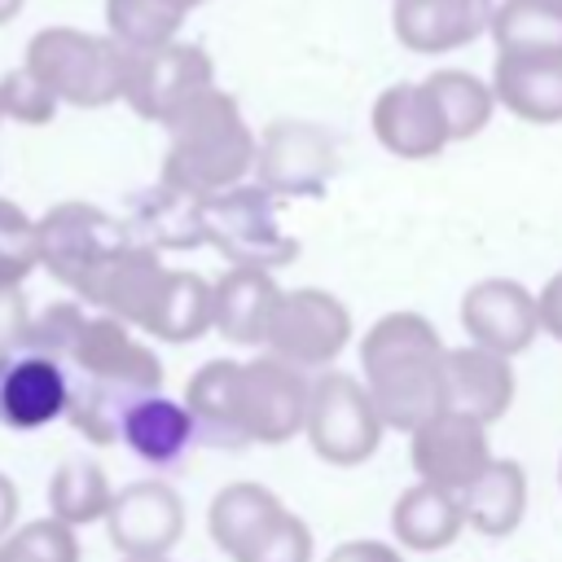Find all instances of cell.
I'll list each match as a JSON object with an SVG mask.
<instances>
[{"label": "cell", "mask_w": 562, "mask_h": 562, "mask_svg": "<svg viewBox=\"0 0 562 562\" xmlns=\"http://www.w3.org/2000/svg\"><path fill=\"white\" fill-rule=\"evenodd\" d=\"M184 13H176L167 0H105V26L110 40L127 53H145L158 44H171Z\"/></svg>", "instance_id": "1f68e13d"}, {"label": "cell", "mask_w": 562, "mask_h": 562, "mask_svg": "<svg viewBox=\"0 0 562 562\" xmlns=\"http://www.w3.org/2000/svg\"><path fill=\"white\" fill-rule=\"evenodd\" d=\"M206 329H211V281H202L198 272L171 268L145 334L162 342H193Z\"/></svg>", "instance_id": "f1b7e54d"}, {"label": "cell", "mask_w": 562, "mask_h": 562, "mask_svg": "<svg viewBox=\"0 0 562 562\" xmlns=\"http://www.w3.org/2000/svg\"><path fill=\"white\" fill-rule=\"evenodd\" d=\"M395 40L413 53H452L492 22V0H395Z\"/></svg>", "instance_id": "d6986e66"}, {"label": "cell", "mask_w": 562, "mask_h": 562, "mask_svg": "<svg viewBox=\"0 0 562 562\" xmlns=\"http://www.w3.org/2000/svg\"><path fill=\"white\" fill-rule=\"evenodd\" d=\"M303 435L312 452L329 465H360L382 443V422L369 404V391L360 378L325 369L316 382H307V408H303Z\"/></svg>", "instance_id": "8992f818"}, {"label": "cell", "mask_w": 562, "mask_h": 562, "mask_svg": "<svg viewBox=\"0 0 562 562\" xmlns=\"http://www.w3.org/2000/svg\"><path fill=\"white\" fill-rule=\"evenodd\" d=\"M536 321L544 334H553L562 342V272H553L544 281V290L536 294Z\"/></svg>", "instance_id": "f35d334b"}, {"label": "cell", "mask_w": 562, "mask_h": 562, "mask_svg": "<svg viewBox=\"0 0 562 562\" xmlns=\"http://www.w3.org/2000/svg\"><path fill=\"white\" fill-rule=\"evenodd\" d=\"M198 202L202 198H189L180 189H167L158 180V189H149L140 202H136V215L127 228V237L136 233L145 250H189V246H202V224H198Z\"/></svg>", "instance_id": "4316f807"}, {"label": "cell", "mask_w": 562, "mask_h": 562, "mask_svg": "<svg viewBox=\"0 0 562 562\" xmlns=\"http://www.w3.org/2000/svg\"><path fill=\"white\" fill-rule=\"evenodd\" d=\"M198 224H202V241L215 246L233 268L272 272L294 263L299 255V241L277 220L272 193H263L259 184H233L224 193L202 198Z\"/></svg>", "instance_id": "5b68a950"}, {"label": "cell", "mask_w": 562, "mask_h": 562, "mask_svg": "<svg viewBox=\"0 0 562 562\" xmlns=\"http://www.w3.org/2000/svg\"><path fill=\"white\" fill-rule=\"evenodd\" d=\"M4 114L26 123V127H40V123H48L57 114V101H53V92L26 66H18V70H9L0 79V119Z\"/></svg>", "instance_id": "8d00e7d4"}, {"label": "cell", "mask_w": 562, "mask_h": 562, "mask_svg": "<svg viewBox=\"0 0 562 562\" xmlns=\"http://www.w3.org/2000/svg\"><path fill=\"white\" fill-rule=\"evenodd\" d=\"M83 321H88V312H83L79 303H53V307H44L40 316H31L22 347H31V351H40V356H53V360L61 364Z\"/></svg>", "instance_id": "d590c367"}, {"label": "cell", "mask_w": 562, "mask_h": 562, "mask_svg": "<svg viewBox=\"0 0 562 562\" xmlns=\"http://www.w3.org/2000/svg\"><path fill=\"white\" fill-rule=\"evenodd\" d=\"M0 562H79L75 527L57 518H35L0 540Z\"/></svg>", "instance_id": "d6a6232c"}, {"label": "cell", "mask_w": 562, "mask_h": 562, "mask_svg": "<svg viewBox=\"0 0 562 562\" xmlns=\"http://www.w3.org/2000/svg\"><path fill=\"white\" fill-rule=\"evenodd\" d=\"M26 70L66 105H110L123 101L127 83V48L110 35H88L75 26H44L26 44Z\"/></svg>", "instance_id": "277c9868"}, {"label": "cell", "mask_w": 562, "mask_h": 562, "mask_svg": "<svg viewBox=\"0 0 562 562\" xmlns=\"http://www.w3.org/2000/svg\"><path fill=\"white\" fill-rule=\"evenodd\" d=\"M110 501H114V492H110L105 470L97 461H83V457L61 461L53 483H48V509H53L48 518H57L66 527H83V522L105 518Z\"/></svg>", "instance_id": "4dcf8cb0"}, {"label": "cell", "mask_w": 562, "mask_h": 562, "mask_svg": "<svg viewBox=\"0 0 562 562\" xmlns=\"http://www.w3.org/2000/svg\"><path fill=\"white\" fill-rule=\"evenodd\" d=\"M119 439H123L140 461H149V465H171V461H180V457L189 452V443H193V422H189L184 404H176V400H167L162 391H154V395H140V400L123 413Z\"/></svg>", "instance_id": "603a6c76"}, {"label": "cell", "mask_w": 562, "mask_h": 562, "mask_svg": "<svg viewBox=\"0 0 562 562\" xmlns=\"http://www.w3.org/2000/svg\"><path fill=\"white\" fill-rule=\"evenodd\" d=\"M35 241H40V263L79 294V285L110 259L119 255L132 237L123 220L88 206V202H61L44 220H35Z\"/></svg>", "instance_id": "ba28073f"}, {"label": "cell", "mask_w": 562, "mask_h": 562, "mask_svg": "<svg viewBox=\"0 0 562 562\" xmlns=\"http://www.w3.org/2000/svg\"><path fill=\"white\" fill-rule=\"evenodd\" d=\"M461 329L470 334V347H483L501 360L527 351L540 334L536 321V294L509 277H483L461 299Z\"/></svg>", "instance_id": "4fadbf2b"}, {"label": "cell", "mask_w": 562, "mask_h": 562, "mask_svg": "<svg viewBox=\"0 0 562 562\" xmlns=\"http://www.w3.org/2000/svg\"><path fill=\"white\" fill-rule=\"evenodd\" d=\"M79 373V386H70L66 413L92 443H114L123 413L162 386L158 356L132 338V329L114 316H88L61 360V369Z\"/></svg>", "instance_id": "6da1fadb"}, {"label": "cell", "mask_w": 562, "mask_h": 562, "mask_svg": "<svg viewBox=\"0 0 562 562\" xmlns=\"http://www.w3.org/2000/svg\"><path fill=\"white\" fill-rule=\"evenodd\" d=\"M391 531L400 544L417 549V553H435V549H448L461 531H465V518H461V501L443 487H430V483H413L408 492H400L395 509H391Z\"/></svg>", "instance_id": "cb8c5ba5"}, {"label": "cell", "mask_w": 562, "mask_h": 562, "mask_svg": "<svg viewBox=\"0 0 562 562\" xmlns=\"http://www.w3.org/2000/svg\"><path fill=\"white\" fill-rule=\"evenodd\" d=\"M505 57L562 61V0H505L487 22Z\"/></svg>", "instance_id": "d4e9b609"}, {"label": "cell", "mask_w": 562, "mask_h": 562, "mask_svg": "<svg viewBox=\"0 0 562 562\" xmlns=\"http://www.w3.org/2000/svg\"><path fill=\"white\" fill-rule=\"evenodd\" d=\"M233 373H237V360H206L189 378L184 413L193 422V439L215 448H246L237 430V408H233Z\"/></svg>", "instance_id": "484cf974"}, {"label": "cell", "mask_w": 562, "mask_h": 562, "mask_svg": "<svg viewBox=\"0 0 562 562\" xmlns=\"http://www.w3.org/2000/svg\"><path fill=\"white\" fill-rule=\"evenodd\" d=\"M255 176L272 198H321L334 176V140L303 119H277L255 140Z\"/></svg>", "instance_id": "8fae6325"}, {"label": "cell", "mask_w": 562, "mask_h": 562, "mask_svg": "<svg viewBox=\"0 0 562 562\" xmlns=\"http://www.w3.org/2000/svg\"><path fill=\"white\" fill-rule=\"evenodd\" d=\"M233 562H312V531L299 514L281 509L233 553Z\"/></svg>", "instance_id": "836d02e7"}, {"label": "cell", "mask_w": 562, "mask_h": 562, "mask_svg": "<svg viewBox=\"0 0 562 562\" xmlns=\"http://www.w3.org/2000/svg\"><path fill=\"white\" fill-rule=\"evenodd\" d=\"M426 92L439 110L448 140H470L492 123V110H496L492 88L470 70H435L426 79Z\"/></svg>", "instance_id": "f546056e"}, {"label": "cell", "mask_w": 562, "mask_h": 562, "mask_svg": "<svg viewBox=\"0 0 562 562\" xmlns=\"http://www.w3.org/2000/svg\"><path fill=\"white\" fill-rule=\"evenodd\" d=\"M13 518H18V487L9 483V474H0V540L9 536Z\"/></svg>", "instance_id": "60d3db41"}, {"label": "cell", "mask_w": 562, "mask_h": 562, "mask_svg": "<svg viewBox=\"0 0 562 562\" xmlns=\"http://www.w3.org/2000/svg\"><path fill=\"white\" fill-rule=\"evenodd\" d=\"M35 263H40L35 220L0 198V285H22Z\"/></svg>", "instance_id": "e575fe53"}, {"label": "cell", "mask_w": 562, "mask_h": 562, "mask_svg": "<svg viewBox=\"0 0 562 562\" xmlns=\"http://www.w3.org/2000/svg\"><path fill=\"white\" fill-rule=\"evenodd\" d=\"M167 158L162 184L189 198H211L246 180L255 167V132L246 127L237 101L220 88L198 92L167 123Z\"/></svg>", "instance_id": "3957f363"}, {"label": "cell", "mask_w": 562, "mask_h": 562, "mask_svg": "<svg viewBox=\"0 0 562 562\" xmlns=\"http://www.w3.org/2000/svg\"><path fill=\"white\" fill-rule=\"evenodd\" d=\"M373 136L395 158H435L448 145V132L439 123V110L426 92V83H391L373 101Z\"/></svg>", "instance_id": "ac0fdd59"}, {"label": "cell", "mask_w": 562, "mask_h": 562, "mask_svg": "<svg viewBox=\"0 0 562 562\" xmlns=\"http://www.w3.org/2000/svg\"><path fill=\"white\" fill-rule=\"evenodd\" d=\"M176 13H189V9H198V4H206V0H167Z\"/></svg>", "instance_id": "7bdbcfd3"}, {"label": "cell", "mask_w": 562, "mask_h": 562, "mask_svg": "<svg viewBox=\"0 0 562 562\" xmlns=\"http://www.w3.org/2000/svg\"><path fill=\"white\" fill-rule=\"evenodd\" d=\"M18 9H22V0H0V22H9Z\"/></svg>", "instance_id": "b9f144b4"}, {"label": "cell", "mask_w": 562, "mask_h": 562, "mask_svg": "<svg viewBox=\"0 0 562 562\" xmlns=\"http://www.w3.org/2000/svg\"><path fill=\"white\" fill-rule=\"evenodd\" d=\"M277 281L272 272H255V268H228L215 285H211V329L228 342L241 347H259L272 303H277Z\"/></svg>", "instance_id": "ffe728a7"}, {"label": "cell", "mask_w": 562, "mask_h": 562, "mask_svg": "<svg viewBox=\"0 0 562 562\" xmlns=\"http://www.w3.org/2000/svg\"><path fill=\"white\" fill-rule=\"evenodd\" d=\"M408 461L417 470V483L443 487L452 496H461L483 465L492 461V443H487V426L461 417V413H435L426 417L417 430H408Z\"/></svg>", "instance_id": "7c38bea8"}, {"label": "cell", "mask_w": 562, "mask_h": 562, "mask_svg": "<svg viewBox=\"0 0 562 562\" xmlns=\"http://www.w3.org/2000/svg\"><path fill=\"white\" fill-rule=\"evenodd\" d=\"M123 562H162V558H123Z\"/></svg>", "instance_id": "ee69618b"}, {"label": "cell", "mask_w": 562, "mask_h": 562, "mask_svg": "<svg viewBox=\"0 0 562 562\" xmlns=\"http://www.w3.org/2000/svg\"><path fill=\"white\" fill-rule=\"evenodd\" d=\"M105 527L123 558H167V549L184 531V505L162 479H140L114 492Z\"/></svg>", "instance_id": "5bb4252c"}, {"label": "cell", "mask_w": 562, "mask_h": 562, "mask_svg": "<svg viewBox=\"0 0 562 562\" xmlns=\"http://www.w3.org/2000/svg\"><path fill=\"white\" fill-rule=\"evenodd\" d=\"M206 88H215V66L198 44L171 40L145 53H127L123 101L149 123H167L180 105H189Z\"/></svg>", "instance_id": "30bf717a"}, {"label": "cell", "mask_w": 562, "mask_h": 562, "mask_svg": "<svg viewBox=\"0 0 562 562\" xmlns=\"http://www.w3.org/2000/svg\"><path fill=\"white\" fill-rule=\"evenodd\" d=\"M31 325V307L22 299V285H0V351L22 347Z\"/></svg>", "instance_id": "74e56055"}, {"label": "cell", "mask_w": 562, "mask_h": 562, "mask_svg": "<svg viewBox=\"0 0 562 562\" xmlns=\"http://www.w3.org/2000/svg\"><path fill=\"white\" fill-rule=\"evenodd\" d=\"M492 101L527 123H562V61L549 57H496Z\"/></svg>", "instance_id": "44dd1931"}, {"label": "cell", "mask_w": 562, "mask_h": 562, "mask_svg": "<svg viewBox=\"0 0 562 562\" xmlns=\"http://www.w3.org/2000/svg\"><path fill=\"white\" fill-rule=\"evenodd\" d=\"M167 272L162 259L136 241H127L119 255H110L83 285H79V299L83 303H97L101 316H114L123 321L127 329H149V316L158 307V294L167 285Z\"/></svg>", "instance_id": "9a60e30c"}, {"label": "cell", "mask_w": 562, "mask_h": 562, "mask_svg": "<svg viewBox=\"0 0 562 562\" xmlns=\"http://www.w3.org/2000/svg\"><path fill=\"white\" fill-rule=\"evenodd\" d=\"M263 342H268V356L294 369H325L351 342V312L342 307V299L316 285L281 290L272 303Z\"/></svg>", "instance_id": "52a82bcc"}, {"label": "cell", "mask_w": 562, "mask_h": 562, "mask_svg": "<svg viewBox=\"0 0 562 562\" xmlns=\"http://www.w3.org/2000/svg\"><path fill=\"white\" fill-rule=\"evenodd\" d=\"M325 562H404V558L391 544H382V540H347Z\"/></svg>", "instance_id": "ab89813d"}, {"label": "cell", "mask_w": 562, "mask_h": 562, "mask_svg": "<svg viewBox=\"0 0 562 562\" xmlns=\"http://www.w3.org/2000/svg\"><path fill=\"white\" fill-rule=\"evenodd\" d=\"M443 338L417 312H386L360 338V369L382 430H417L443 413Z\"/></svg>", "instance_id": "7a4b0ae2"}, {"label": "cell", "mask_w": 562, "mask_h": 562, "mask_svg": "<svg viewBox=\"0 0 562 562\" xmlns=\"http://www.w3.org/2000/svg\"><path fill=\"white\" fill-rule=\"evenodd\" d=\"M233 408L246 443H285L303 430L307 378L277 356L246 360L233 373Z\"/></svg>", "instance_id": "9c48e42d"}, {"label": "cell", "mask_w": 562, "mask_h": 562, "mask_svg": "<svg viewBox=\"0 0 562 562\" xmlns=\"http://www.w3.org/2000/svg\"><path fill=\"white\" fill-rule=\"evenodd\" d=\"M514 404V369L509 360L483 347H448L443 351V408L461 413L479 426H492Z\"/></svg>", "instance_id": "e0dca14e"}, {"label": "cell", "mask_w": 562, "mask_h": 562, "mask_svg": "<svg viewBox=\"0 0 562 562\" xmlns=\"http://www.w3.org/2000/svg\"><path fill=\"white\" fill-rule=\"evenodd\" d=\"M285 505L263 483H228L206 509V531L224 553H237L259 527H268Z\"/></svg>", "instance_id": "83f0119b"}, {"label": "cell", "mask_w": 562, "mask_h": 562, "mask_svg": "<svg viewBox=\"0 0 562 562\" xmlns=\"http://www.w3.org/2000/svg\"><path fill=\"white\" fill-rule=\"evenodd\" d=\"M457 501H461L465 527H474L479 536H509L527 509V474L518 461L492 457Z\"/></svg>", "instance_id": "7402d4cb"}, {"label": "cell", "mask_w": 562, "mask_h": 562, "mask_svg": "<svg viewBox=\"0 0 562 562\" xmlns=\"http://www.w3.org/2000/svg\"><path fill=\"white\" fill-rule=\"evenodd\" d=\"M558 483H562V457H558Z\"/></svg>", "instance_id": "f6af8a7d"}, {"label": "cell", "mask_w": 562, "mask_h": 562, "mask_svg": "<svg viewBox=\"0 0 562 562\" xmlns=\"http://www.w3.org/2000/svg\"><path fill=\"white\" fill-rule=\"evenodd\" d=\"M70 378L53 356H40L31 347L0 351V422L13 430L48 426L66 413Z\"/></svg>", "instance_id": "2e32d148"}]
</instances>
